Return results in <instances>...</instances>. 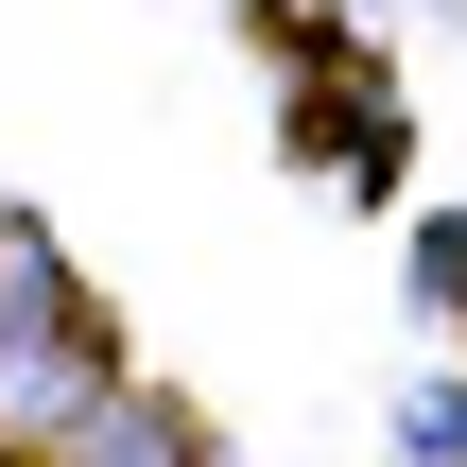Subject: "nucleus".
Here are the masks:
<instances>
[{"label":"nucleus","mask_w":467,"mask_h":467,"mask_svg":"<svg viewBox=\"0 0 467 467\" xmlns=\"http://www.w3.org/2000/svg\"><path fill=\"white\" fill-rule=\"evenodd\" d=\"M52 467H191V416L156 399V381H104L87 416H69V451Z\"/></svg>","instance_id":"f257e3e1"},{"label":"nucleus","mask_w":467,"mask_h":467,"mask_svg":"<svg viewBox=\"0 0 467 467\" xmlns=\"http://www.w3.org/2000/svg\"><path fill=\"white\" fill-rule=\"evenodd\" d=\"M416 295H433V312H467V225H416Z\"/></svg>","instance_id":"f03ea898"}]
</instances>
